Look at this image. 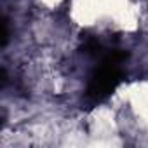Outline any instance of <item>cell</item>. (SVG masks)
Listing matches in <instances>:
<instances>
[{
    "mask_svg": "<svg viewBox=\"0 0 148 148\" xmlns=\"http://www.w3.org/2000/svg\"><path fill=\"white\" fill-rule=\"evenodd\" d=\"M122 79V71L117 64H108L101 63L99 68L91 75L89 84H87V98L92 101H99L106 98L120 82Z\"/></svg>",
    "mask_w": 148,
    "mask_h": 148,
    "instance_id": "obj_1",
    "label": "cell"
}]
</instances>
